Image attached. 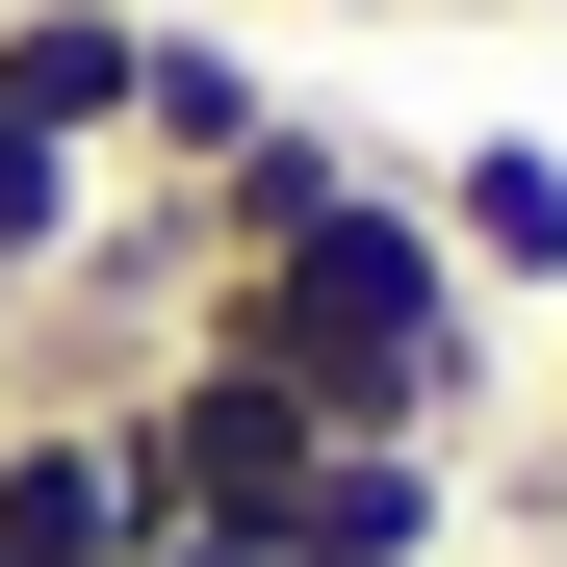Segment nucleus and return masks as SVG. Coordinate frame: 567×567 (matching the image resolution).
<instances>
[{"label":"nucleus","instance_id":"obj_3","mask_svg":"<svg viewBox=\"0 0 567 567\" xmlns=\"http://www.w3.org/2000/svg\"><path fill=\"white\" fill-rule=\"evenodd\" d=\"M155 542V464H130V388H0V567H130Z\"/></svg>","mask_w":567,"mask_h":567},{"label":"nucleus","instance_id":"obj_6","mask_svg":"<svg viewBox=\"0 0 567 567\" xmlns=\"http://www.w3.org/2000/svg\"><path fill=\"white\" fill-rule=\"evenodd\" d=\"M130 78H155V0H0V130L130 181Z\"/></svg>","mask_w":567,"mask_h":567},{"label":"nucleus","instance_id":"obj_9","mask_svg":"<svg viewBox=\"0 0 567 567\" xmlns=\"http://www.w3.org/2000/svg\"><path fill=\"white\" fill-rule=\"evenodd\" d=\"M130 567H258V542H181V516H155V542H130Z\"/></svg>","mask_w":567,"mask_h":567},{"label":"nucleus","instance_id":"obj_2","mask_svg":"<svg viewBox=\"0 0 567 567\" xmlns=\"http://www.w3.org/2000/svg\"><path fill=\"white\" fill-rule=\"evenodd\" d=\"M310 439H336V413L284 388L258 336H155V388H130V464H155V516H181V542H258L284 491H310Z\"/></svg>","mask_w":567,"mask_h":567},{"label":"nucleus","instance_id":"obj_4","mask_svg":"<svg viewBox=\"0 0 567 567\" xmlns=\"http://www.w3.org/2000/svg\"><path fill=\"white\" fill-rule=\"evenodd\" d=\"M413 207H439V258L491 284V310H567V130H439Z\"/></svg>","mask_w":567,"mask_h":567},{"label":"nucleus","instance_id":"obj_1","mask_svg":"<svg viewBox=\"0 0 567 567\" xmlns=\"http://www.w3.org/2000/svg\"><path fill=\"white\" fill-rule=\"evenodd\" d=\"M181 336H258V361H284L336 439H439V464H491V413H516V310L439 258L413 155H388V181H336L310 233L207 258V284H181Z\"/></svg>","mask_w":567,"mask_h":567},{"label":"nucleus","instance_id":"obj_5","mask_svg":"<svg viewBox=\"0 0 567 567\" xmlns=\"http://www.w3.org/2000/svg\"><path fill=\"white\" fill-rule=\"evenodd\" d=\"M258 567H464V464L439 439H310V491L258 516Z\"/></svg>","mask_w":567,"mask_h":567},{"label":"nucleus","instance_id":"obj_11","mask_svg":"<svg viewBox=\"0 0 567 567\" xmlns=\"http://www.w3.org/2000/svg\"><path fill=\"white\" fill-rule=\"evenodd\" d=\"M542 27H567V0H542Z\"/></svg>","mask_w":567,"mask_h":567},{"label":"nucleus","instance_id":"obj_8","mask_svg":"<svg viewBox=\"0 0 567 567\" xmlns=\"http://www.w3.org/2000/svg\"><path fill=\"white\" fill-rule=\"evenodd\" d=\"M78 233H104V155H52V130H0V336L78 284Z\"/></svg>","mask_w":567,"mask_h":567},{"label":"nucleus","instance_id":"obj_7","mask_svg":"<svg viewBox=\"0 0 567 567\" xmlns=\"http://www.w3.org/2000/svg\"><path fill=\"white\" fill-rule=\"evenodd\" d=\"M258 130H284L258 27H233V0H155V78H130V181H233Z\"/></svg>","mask_w":567,"mask_h":567},{"label":"nucleus","instance_id":"obj_10","mask_svg":"<svg viewBox=\"0 0 567 567\" xmlns=\"http://www.w3.org/2000/svg\"><path fill=\"white\" fill-rule=\"evenodd\" d=\"M491 567H567V542H491Z\"/></svg>","mask_w":567,"mask_h":567}]
</instances>
